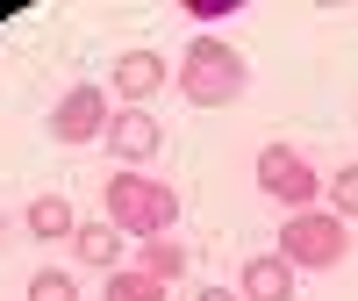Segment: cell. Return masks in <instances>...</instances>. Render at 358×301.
Listing matches in <instances>:
<instances>
[{
  "mask_svg": "<svg viewBox=\"0 0 358 301\" xmlns=\"http://www.w3.org/2000/svg\"><path fill=\"white\" fill-rule=\"evenodd\" d=\"M258 194L280 201L287 216H308V208L322 201V172L301 158V144H258Z\"/></svg>",
  "mask_w": 358,
  "mask_h": 301,
  "instance_id": "obj_4",
  "label": "cell"
},
{
  "mask_svg": "<svg viewBox=\"0 0 358 301\" xmlns=\"http://www.w3.org/2000/svg\"><path fill=\"white\" fill-rule=\"evenodd\" d=\"M158 144H165V130H158L151 108H115L108 130H101V150L115 158V172H143L158 158Z\"/></svg>",
  "mask_w": 358,
  "mask_h": 301,
  "instance_id": "obj_5",
  "label": "cell"
},
{
  "mask_svg": "<svg viewBox=\"0 0 358 301\" xmlns=\"http://www.w3.org/2000/svg\"><path fill=\"white\" fill-rule=\"evenodd\" d=\"M322 201H330L337 223H358V165H344L337 179H322Z\"/></svg>",
  "mask_w": 358,
  "mask_h": 301,
  "instance_id": "obj_13",
  "label": "cell"
},
{
  "mask_svg": "<svg viewBox=\"0 0 358 301\" xmlns=\"http://www.w3.org/2000/svg\"><path fill=\"white\" fill-rule=\"evenodd\" d=\"M179 15H187L194 29H215V22H236V15H244V0H179Z\"/></svg>",
  "mask_w": 358,
  "mask_h": 301,
  "instance_id": "obj_14",
  "label": "cell"
},
{
  "mask_svg": "<svg viewBox=\"0 0 358 301\" xmlns=\"http://www.w3.org/2000/svg\"><path fill=\"white\" fill-rule=\"evenodd\" d=\"M294 287H301V273H294L280 251L244 258V280H236V294H244V301H294Z\"/></svg>",
  "mask_w": 358,
  "mask_h": 301,
  "instance_id": "obj_8",
  "label": "cell"
},
{
  "mask_svg": "<svg viewBox=\"0 0 358 301\" xmlns=\"http://www.w3.org/2000/svg\"><path fill=\"white\" fill-rule=\"evenodd\" d=\"M108 86H65V101L50 108V144H65V150H79V144H101V130H108Z\"/></svg>",
  "mask_w": 358,
  "mask_h": 301,
  "instance_id": "obj_6",
  "label": "cell"
},
{
  "mask_svg": "<svg viewBox=\"0 0 358 301\" xmlns=\"http://www.w3.org/2000/svg\"><path fill=\"white\" fill-rule=\"evenodd\" d=\"M165 79H172V65H165V57L158 50H122V57H115V72H108V94L115 101H122V108H151V94H165Z\"/></svg>",
  "mask_w": 358,
  "mask_h": 301,
  "instance_id": "obj_7",
  "label": "cell"
},
{
  "mask_svg": "<svg viewBox=\"0 0 358 301\" xmlns=\"http://www.w3.org/2000/svg\"><path fill=\"white\" fill-rule=\"evenodd\" d=\"M22 230L36 237V244H65V237L79 230V223H72V201H65V194H36V201L22 208Z\"/></svg>",
  "mask_w": 358,
  "mask_h": 301,
  "instance_id": "obj_9",
  "label": "cell"
},
{
  "mask_svg": "<svg viewBox=\"0 0 358 301\" xmlns=\"http://www.w3.org/2000/svg\"><path fill=\"white\" fill-rule=\"evenodd\" d=\"M122 244H129V237L115 230V223H79L72 230V251L86 265H101V273H122Z\"/></svg>",
  "mask_w": 358,
  "mask_h": 301,
  "instance_id": "obj_10",
  "label": "cell"
},
{
  "mask_svg": "<svg viewBox=\"0 0 358 301\" xmlns=\"http://www.w3.org/2000/svg\"><path fill=\"white\" fill-rule=\"evenodd\" d=\"M294 273H330V265L351 258V223H337L330 208H308V216H287L280 223V244H273Z\"/></svg>",
  "mask_w": 358,
  "mask_h": 301,
  "instance_id": "obj_3",
  "label": "cell"
},
{
  "mask_svg": "<svg viewBox=\"0 0 358 301\" xmlns=\"http://www.w3.org/2000/svg\"><path fill=\"white\" fill-rule=\"evenodd\" d=\"M101 301H165V287H158V280H143L136 265H122V273H108Z\"/></svg>",
  "mask_w": 358,
  "mask_h": 301,
  "instance_id": "obj_12",
  "label": "cell"
},
{
  "mask_svg": "<svg viewBox=\"0 0 358 301\" xmlns=\"http://www.w3.org/2000/svg\"><path fill=\"white\" fill-rule=\"evenodd\" d=\"M101 201H108L101 223H115L129 244H158V237L179 230V194L165 187V179H151V172H108Z\"/></svg>",
  "mask_w": 358,
  "mask_h": 301,
  "instance_id": "obj_1",
  "label": "cell"
},
{
  "mask_svg": "<svg viewBox=\"0 0 358 301\" xmlns=\"http://www.w3.org/2000/svg\"><path fill=\"white\" fill-rule=\"evenodd\" d=\"M244 86H251V65L222 36H194L187 57L172 65V94H187V108H229L244 101Z\"/></svg>",
  "mask_w": 358,
  "mask_h": 301,
  "instance_id": "obj_2",
  "label": "cell"
},
{
  "mask_svg": "<svg viewBox=\"0 0 358 301\" xmlns=\"http://www.w3.org/2000/svg\"><path fill=\"white\" fill-rule=\"evenodd\" d=\"M129 265H136L143 280H158V287H172L179 273H187V251H179L172 237H158V244H136V258H129Z\"/></svg>",
  "mask_w": 358,
  "mask_h": 301,
  "instance_id": "obj_11",
  "label": "cell"
},
{
  "mask_svg": "<svg viewBox=\"0 0 358 301\" xmlns=\"http://www.w3.org/2000/svg\"><path fill=\"white\" fill-rule=\"evenodd\" d=\"M29 301H79V287H72V273L43 265V273H29Z\"/></svg>",
  "mask_w": 358,
  "mask_h": 301,
  "instance_id": "obj_15",
  "label": "cell"
},
{
  "mask_svg": "<svg viewBox=\"0 0 358 301\" xmlns=\"http://www.w3.org/2000/svg\"><path fill=\"white\" fill-rule=\"evenodd\" d=\"M194 301H244V294H236V287H201Z\"/></svg>",
  "mask_w": 358,
  "mask_h": 301,
  "instance_id": "obj_16",
  "label": "cell"
}]
</instances>
